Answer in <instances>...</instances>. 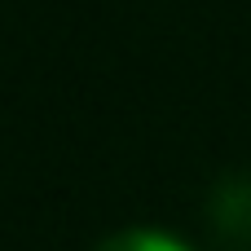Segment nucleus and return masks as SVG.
Listing matches in <instances>:
<instances>
[{"instance_id": "1", "label": "nucleus", "mask_w": 251, "mask_h": 251, "mask_svg": "<svg viewBox=\"0 0 251 251\" xmlns=\"http://www.w3.org/2000/svg\"><path fill=\"white\" fill-rule=\"evenodd\" d=\"M212 216L225 238H251V176H225L216 185Z\"/></svg>"}, {"instance_id": "2", "label": "nucleus", "mask_w": 251, "mask_h": 251, "mask_svg": "<svg viewBox=\"0 0 251 251\" xmlns=\"http://www.w3.org/2000/svg\"><path fill=\"white\" fill-rule=\"evenodd\" d=\"M93 251H190V247L172 234H159V229H124V234L101 238Z\"/></svg>"}]
</instances>
